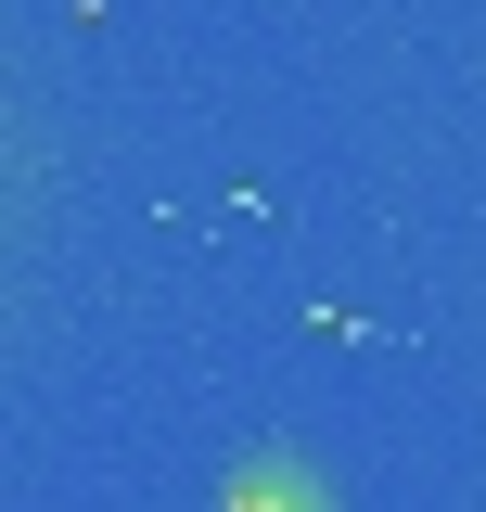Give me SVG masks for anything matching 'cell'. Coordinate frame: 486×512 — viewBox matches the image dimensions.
Segmentation results:
<instances>
[{
	"mask_svg": "<svg viewBox=\"0 0 486 512\" xmlns=\"http://www.w3.org/2000/svg\"><path fill=\"white\" fill-rule=\"evenodd\" d=\"M26 205H39V128H26L13 77H0V269H13V244H26Z\"/></svg>",
	"mask_w": 486,
	"mask_h": 512,
	"instance_id": "1",
	"label": "cell"
}]
</instances>
